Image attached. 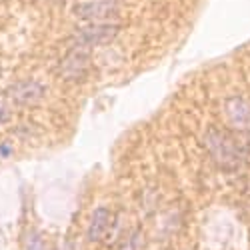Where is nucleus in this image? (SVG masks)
Instances as JSON below:
<instances>
[{
    "instance_id": "nucleus-9",
    "label": "nucleus",
    "mask_w": 250,
    "mask_h": 250,
    "mask_svg": "<svg viewBox=\"0 0 250 250\" xmlns=\"http://www.w3.org/2000/svg\"><path fill=\"white\" fill-rule=\"evenodd\" d=\"M8 116H10L8 108L4 106V104H2V102H0V124H2V122H6V120H8Z\"/></svg>"
},
{
    "instance_id": "nucleus-4",
    "label": "nucleus",
    "mask_w": 250,
    "mask_h": 250,
    "mask_svg": "<svg viewBox=\"0 0 250 250\" xmlns=\"http://www.w3.org/2000/svg\"><path fill=\"white\" fill-rule=\"evenodd\" d=\"M74 14L90 22H106L118 14V6L112 0H98V2H82L74 8Z\"/></svg>"
},
{
    "instance_id": "nucleus-2",
    "label": "nucleus",
    "mask_w": 250,
    "mask_h": 250,
    "mask_svg": "<svg viewBox=\"0 0 250 250\" xmlns=\"http://www.w3.org/2000/svg\"><path fill=\"white\" fill-rule=\"evenodd\" d=\"M118 26L116 24H108V22H94L90 26L80 28L74 34V44L80 48L86 46H100V44H108L110 40L116 38L118 34Z\"/></svg>"
},
{
    "instance_id": "nucleus-5",
    "label": "nucleus",
    "mask_w": 250,
    "mask_h": 250,
    "mask_svg": "<svg viewBox=\"0 0 250 250\" xmlns=\"http://www.w3.org/2000/svg\"><path fill=\"white\" fill-rule=\"evenodd\" d=\"M226 118L238 130L250 128V104L244 98H232L226 102Z\"/></svg>"
},
{
    "instance_id": "nucleus-8",
    "label": "nucleus",
    "mask_w": 250,
    "mask_h": 250,
    "mask_svg": "<svg viewBox=\"0 0 250 250\" xmlns=\"http://www.w3.org/2000/svg\"><path fill=\"white\" fill-rule=\"evenodd\" d=\"M42 248H44L42 240H40L36 234H32L30 240H28V250H42Z\"/></svg>"
},
{
    "instance_id": "nucleus-7",
    "label": "nucleus",
    "mask_w": 250,
    "mask_h": 250,
    "mask_svg": "<svg viewBox=\"0 0 250 250\" xmlns=\"http://www.w3.org/2000/svg\"><path fill=\"white\" fill-rule=\"evenodd\" d=\"M110 212L106 208H98V210L92 214V222H90V228H88V238L90 240H100L106 236L108 232V226H110Z\"/></svg>"
},
{
    "instance_id": "nucleus-3",
    "label": "nucleus",
    "mask_w": 250,
    "mask_h": 250,
    "mask_svg": "<svg viewBox=\"0 0 250 250\" xmlns=\"http://www.w3.org/2000/svg\"><path fill=\"white\" fill-rule=\"evenodd\" d=\"M58 70L64 80H82L90 70V58L82 48H74L62 58Z\"/></svg>"
},
{
    "instance_id": "nucleus-6",
    "label": "nucleus",
    "mask_w": 250,
    "mask_h": 250,
    "mask_svg": "<svg viewBox=\"0 0 250 250\" xmlns=\"http://www.w3.org/2000/svg\"><path fill=\"white\" fill-rule=\"evenodd\" d=\"M8 94L12 96V100L16 104H34L36 100L42 98L44 88H42V84H38L34 80H24V82L14 84Z\"/></svg>"
},
{
    "instance_id": "nucleus-1",
    "label": "nucleus",
    "mask_w": 250,
    "mask_h": 250,
    "mask_svg": "<svg viewBox=\"0 0 250 250\" xmlns=\"http://www.w3.org/2000/svg\"><path fill=\"white\" fill-rule=\"evenodd\" d=\"M204 144L208 152L212 154V158L224 168H234L242 160V150L238 148V144L220 128L208 130L204 134Z\"/></svg>"
}]
</instances>
